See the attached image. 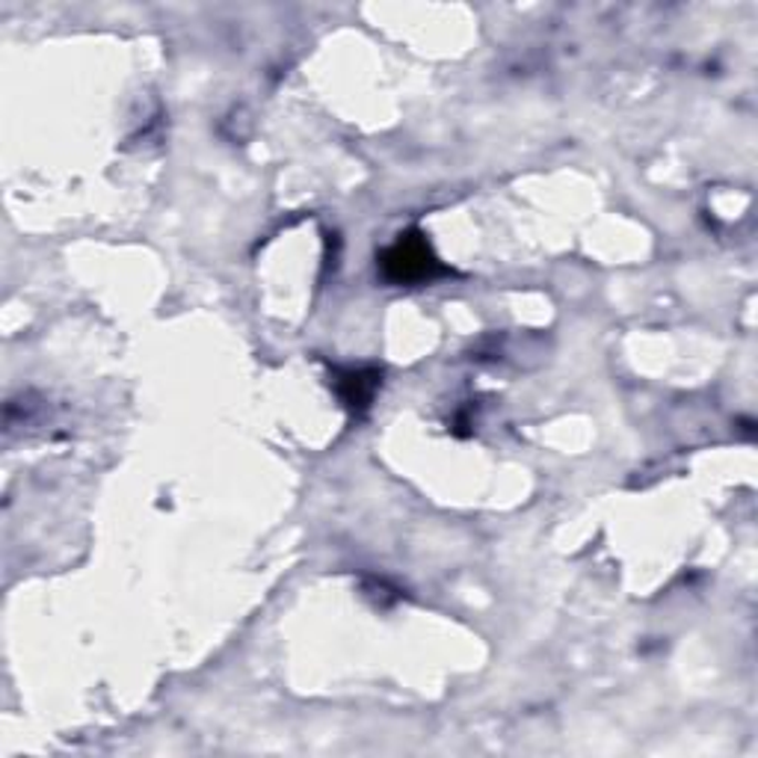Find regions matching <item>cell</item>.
I'll return each mask as SVG.
<instances>
[{
	"label": "cell",
	"instance_id": "1",
	"mask_svg": "<svg viewBox=\"0 0 758 758\" xmlns=\"http://www.w3.org/2000/svg\"><path fill=\"white\" fill-rule=\"evenodd\" d=\"M442 267L420 235H403L383 256V276L394 284H415L433 279Z\"/></svg>",
	"mask_w": 758,
	"mask_h": 758
},
{
	"label": "cell",
	"instance_id": "2",
	"mask_svg": "<svg viewBox=\"0 0 758 758\" xmlns=\"http://www.w3.org/2000/svg\"><path fill=\"white\" fill-rule=\"evenodd\" d=\"M376 383H380V376L374 374V371H353V374L344 376V401H347V406H367V401L374 397V388Z\"/></svg>",
	"mask_w": 758,
	"mask_h": 758
}]
</instances>
